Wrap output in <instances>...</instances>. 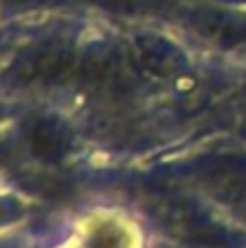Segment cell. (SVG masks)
<instances>
[{
  "label": "cell",
  "instance_id": "6da1fadb",
  "mask_svg": "<svg viewBox=\"0 0 246 248\" xmlns=\"http://www.w3.org/2000/svg\"><path fill=\"white\" fill-rule=\"evenodd\" d=\"M58 248H140V232L116 212H94Z\"/></svg>",
  "mask_w": 246,
  "mask_h": 248
}]
</instances>
